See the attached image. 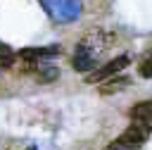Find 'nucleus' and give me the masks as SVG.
<instances>
[{
  "mask_svg": "<svg viewBox=\"0 0 152 150\" xmlns=\"http://www.w3.org/2000/svg\"><path fill=\"white\" fill-rule=\"evenodd\" d=\"M26 150H38V148H26Z\"/></svg>",
  "mask_w": 152,
  "mask_h": 150,
  "instance_id": "obj_10",
  "label": "nucleus"
},
{
  "mask_svg": "<svg viewBox=\"0 0 152 150\" xmlns=\"http://www.w3.org/2000/svg\"><path fill=\"white\" fill-rule=\"evenodd\" d=\"M0 62L7 64V67H12V62H14V52H12L5 43H0Z\"/></svg>",
  "mask_w": 152,
  "mask_h": 150,
  "instance_id": "obj_9",
  "label": "nucleus"
},
{
  "mask_svg": "<svg viewBox=\"0 0 152 150\" xmlns=\"http://www.w3.org/2000/svg\"><path fill=\"white\" fill-rule=\"evenodd\" d=\"M131 119H152V100H142L131 107Z\"/></svg>",
  "mask_w": 152,
  "mask_h": 150,
  "instance_id": "obj_5",
  "label": "nucleus"
},
{
  "mask_svg": "<svg viewBox=\"0 0 152 150\" xmlns=\"http://www.w3.org/2000/svg\"><path fill=\"white\" fill-rule=\"evenodd\" d=\"M59 52H62V48H59V45H45V48H24V50L19 52V57H21V60H26V62H38V60L55 57V55H59Z\"/></svg>",
  "mask_w": 152,
  "mask_h": 150,
  "instance_id": "obj_3",
  "label": "nucleus"
},
{
  "mask_svg": "<svg viewBox=\"0 0 152 150\" xmlns=\"http://www.w3.org/2000/svg\"><path fill=\"white\" fill-rule=\"evenodd\" d=\"M128 83H131V79H128V76H112V79L102 81V86H100V93H102V95L119 93V90H124Z\"/></svg>",
  "mask_w": 152,
  "mask_h": 150,
  "instance_id": "obj_4",
  "label": "nucleus"
},
{
  "mask_svg": "<svg viewBox=\"0 0 152 150\" xmlns=\"http://www.w3.org/2000/svg\"><path fill=\"white\" fill-rule=\"evenodd\" d=\"M36 79H38L40 83H50V81L59 79V69H55V67H45V69H38V71H36Z\"/></svg>",
  "mask_w": 152,
  "mask_h": 150,
  "instance_id": "obj_6",
  "label": "nucleus"
},
{
  "mask_svg": "<svg viewBox=\"0 0 152 150\" xmlns=\"http://www.w3.org/2000/svg\"><path fill=\"white\" fill-rule=\"evenodd\" d=\"M102 50H107V36H104V33L95 31V33L86 36V38L78 43L76 52H74V69H76V71H88V69H93V67H95V60H97V55H100Z\"/></svg>",
  "mask_w": 152,
  "mask_h": 150,
  "instance_id": "obj_1",
  "label": "nucleus"
},
{
  "mask_svg": "<svg viewBox=\"0 0 152 150\" xmlns=\"http://www.w3.org/2000/svg\"><path fill=\"white\" fill-rule=\"evenodd\" d=\"M128 57L126 55H121V57H114L112 62H107V64H102V67H97V69H93L88 76H86V81L88 83H102V81H107V79H112V76H116L121 69H126L128 67Z\"/></svg>",
  "mask_w": 152,
  "mask_h": 150,
  "instance_id": "obj_2",
  "label": "nucleus"
},
{
  "mask_svg": "<svg viewBox=\"0 0 152 150\" xmlns=\"http://www.w3.org/2000/svg\"><path fill=\"white\" fill-rule=\"evenodd\" d=\"M138 74H140L142 79H152V52L142 57V62L138 64Z\"/></svg>",
  "mask_w": 152,
  "mask_h": 150,
  "instance_id": "obj_7",
  "label": "nucleus"
},
{
  "mask_svg": "<svg viewBox=\"0 0 152 150\" xmlns=\"http://www.w3.org/2000/svg\"><path fill=\"white\" fill-rule=\"evenodd\" d=\"M104 150H138V145H133V143H128L124 138H114Z\"/></svg>",
  "mask_w": 152,
  "mask_h": 150,
  "instance_id": "obj_8",
  "label": "nucleus"
}]
</instances>
